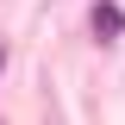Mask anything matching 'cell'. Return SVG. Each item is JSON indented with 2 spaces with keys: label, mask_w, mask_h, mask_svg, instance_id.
Instances as JSON below:
<instances>
[{
  "label": "cell",
  "mask_w": 125,
  "mask_h": 125,
  "mask_svg": "<svg viewBox=\"0 0 125 125\" xmlns=\"http://www.w3.org/2000/svg\"><path fill=\"white\" fill-rule=\"evenodd\" d=\"M119 31H125V13H119V6H94V38H100V44H113Z\"/></svg>",
  "instance_id": "obj_1"
},
{
  "label": "cell",
  "mask_w": 125,
  "mask_h": 125,
  "mask_svg": "<svg viewBox=\"0 0 125 125\" xmlns=\"http://www.w3.org/2000/svg\"><path fill=\"white\" fill-rule=\"evenodd\" d=\"M0 69H6V44H0Z\"/></svg>",
  "instance_id": "obj_2"
}]
</instances>
